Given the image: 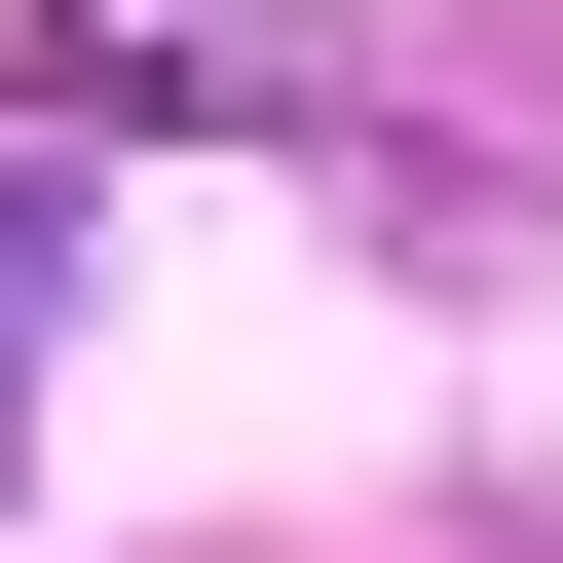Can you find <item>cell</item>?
Instances as JSON below:
<instances>
[{"label":"cell","instance_id":"obj_1","mask_svg":"<svg viewBox=\"0 0 563 563\" xmlns=\"http://www.w3.org/2000/svg\"><path fill=\"white\" fill-rule=\"evenodd\" d=\"M38 76H76V113H339V38H301V0H76Z\"/></svg>","mask_w":563,"mask_h":563}]
</instances>
